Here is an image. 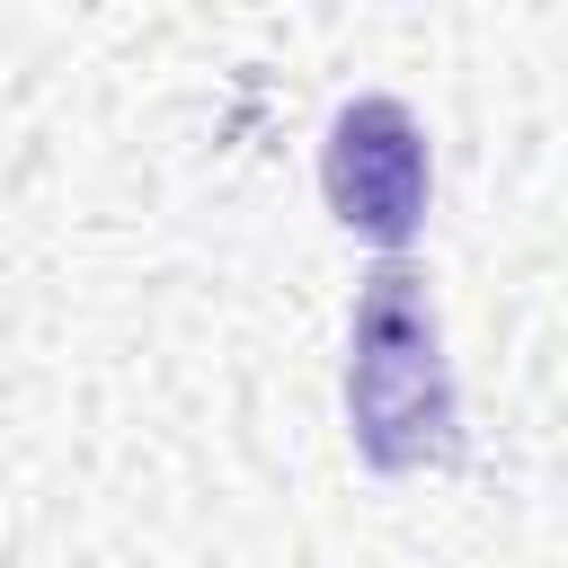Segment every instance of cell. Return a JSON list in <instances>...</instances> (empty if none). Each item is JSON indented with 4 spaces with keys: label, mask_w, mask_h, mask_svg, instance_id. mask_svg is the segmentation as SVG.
Wrapping results in <instances>:
<instances>
[{
    "label": "cell",
    "mask_w": 568,
    "mask_h": 568,
    "mask_svg": "<svg viewBox=\"0 0 568 568\" xmlns=\"http://www.w3.org/2000/svg\"><path fill=\"white\" fill-rule=\"evenodd\" d=\"M346 444L382 479L462 462V382L417 257H373L346 311Z\"/></svg>",
    "instance_id": "obj_1"
},
{
    "label": "cell",
    "mask_w": 568,
    "mask_h": 568,
    "mask_svg": "<svg viewBox=\"0 0 568 568\" xmlns=\"http://www.w3.org/2000/svg\"><path fill=\"white\" fill-rule=\"evenodd\" d=\"M320 195L337 231L373 240L382 257H408V240L426 231V195H435V151H426L417 106L390 89L346 98L320 133Z\"/></svg>",
    "instance_id": "obj_2"
}]
</instances>
